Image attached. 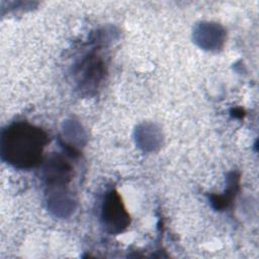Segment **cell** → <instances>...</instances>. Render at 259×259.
<instances>
[{"label":"cell","instance_id":"obj_1","mask_svg":"<svg viewBox=\"0 0 259 259\" xmlns=\"http://www.w3.org/2000/svg\"><path fill=\"white\" fill-rule=\"evenodd\" d=\"M47 141V135L41 130L18 122L3 132L2 155L15 167H34L40 161Z\"/></svg>","mask_w":259,"mask_h":259},{"label":"cell","instance_id":"obj_2","mask_svg":"<svg viewBox=\"0 0 259 259\" xmlns=\"http://www.w3.org/2000/svg\"><path fill=\"white\" fill-rule=\"evenodd\" d=\"M103 207V218L110 228L115 230L116 228L125 227L127 225L128 217L122 208V204L117 194H110Z\"/></svg>","mask_w":259,"mask_h":259}]
</instances>
